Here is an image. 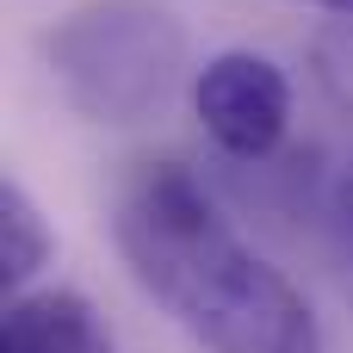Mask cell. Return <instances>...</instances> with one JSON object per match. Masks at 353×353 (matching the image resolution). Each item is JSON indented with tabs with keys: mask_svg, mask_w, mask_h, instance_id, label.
Wrapping results in <instances>:
<instances>
[{
	"mask_svg": "<svg viewBox=\"0 0 353 353\" xmlns=\"http://www.w3.org/2000/svg\"><path fill=\"white\" fill-rule=\"evenodd\" d=\"M186 25L161 0H87L43 37L56 93L93 124L155 118L186 74Z\"/></svg>",
	"mask_w": 353,
	"mask_h": 353,
	"instance_id": "2",
	"label": "cell"
},
{
	"mask_svg": "<svg viewBox=\"0 0 353 353\" xmlns=\"http://www.w3.org/2000/svg\"><path fill=\"white\" fill-rule=\"evenodd\" d=\"M50 248L56 242H50V223H43L37 199L19 180H0V285L19 292L25 279H37Z\"/></svg>",
	"mask_w": 353,
	"mask_h": 353,
	"instance_id": "5",
	"label": "cell"
},
{
	"mask_svg": "<svg viewBox=\"0 0 353 353\" xmlns=\"http://www.w3.org/2000/svg\"><path fill=\"white\" fill-rule=\"evenodd\" d=\"M0 353H112L99 310L81 292H25L0 323Z\"/></svg>",
	"mask_w": 353,
	"mask_h": 353,
	"instance_id": "4",
	"label": "cell"
},
{
	"mask_svg": "<svg viewBox=\"0 0 353 353\" xmlns=\"http://www.w3.org/2000/svg\"><path fill=\"white\" fill-rule=\"evenodd\" d=\"M192 112L236 161H267L292 130V81L261 50H217L192 74Z\"/></svg>",
	"mask_w": 353,
	"mask_h": 353,
	"instance_id": "3",
	"label": "cell"
},
{
	"mask_svg": "<svg viewBox=\"0 0 353 353\" xmlns=\"http://www.w3.org/2000/svg\"><path fill=\"white\" fill-rule=\"evenodd\" d=\"M130 279L205 353H323L310 298L174 161L143 168L112 217Z\"/></svg>",
	"mask_w": 353,
	"mask_h": 353,
	"instance_id": "1",
	"label": "cell"
},
{
	"mask_svg": "<svg viewBox=\"0 0 353 353\" xmlns=\"http://www.w3.org/2000/svg\"><path fill=\"white\" fill-rule=\"evenodd\" d=\"M298 6H323V12H341V19H353V0H298Z\"/></svg>",
	"mask_w": 353,
	"mask_h": 353,
	"instance_id": "7",
	"label": "cell"
},
{
	"mask_svg": "<svg viewBox=\"0 0 353 353\" xmlns=\"http://www.w3.org/2000/svg\"><path fill=\"white\" fill-rule=\"evenodd\" d=\"M329 217H335V236H341L347 267H353V174H341V180H335V192H329Z\"/></svg>",
	"mask_w": 353,
	"mask_h": 353,
	"instance_id": "6",
	"label": "cell"
}]
</instances>
